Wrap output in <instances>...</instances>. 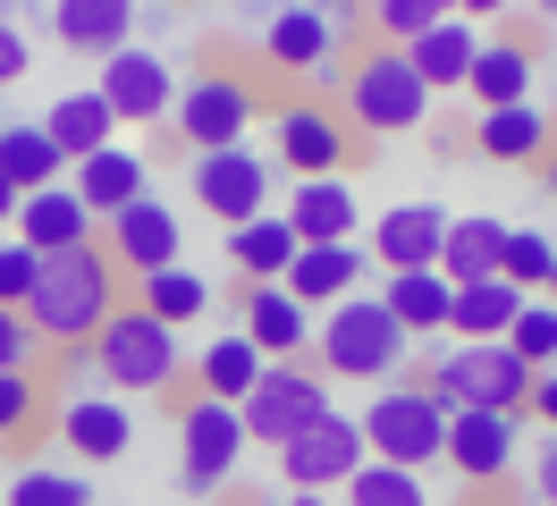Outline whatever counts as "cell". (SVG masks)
<instances>
[{
    "label": "cell",
    "mask_w": 557,
    "mask_h": 506,
    "mask_svg": "<svg viewBox=\"0 0 557 506\" xmlns=\"http://www.w3.org/2000/svg\"><path fill=\"white\" fill-rule=\"evenodd\" d=\"M406 346L414 337L397 330V312L381 296H347L321 312L313 330V363L321 380H355V388H397V371H406Z\"/></svg>",
    "instance_id": "1"
},
{
    "label": "cell",
    "mask_w": 557,
    "mask_h": 506,
    "mask_svg": "<svg viewBox=\"0 0 557 506\" xmlns=\"http://www.w3.org/2000/svg\"><path fill=\"white\" fill-rule=\"evenodd\" d=\"M110 245H85V254H51L35 279V304H26V321H35L42 346H94L110 330Z\"/></svg>",
    "instance_id": "2"
},
{
    "label": "cell",
    "mask_w": 557,
    "mask_h": 506,
    "mask_svg": "<svg viewBox=\"0 0 557 506\" xmlns=\"http://www.w3.org/2000/svg\"><path fill=\"white\" fill-rule=\"evenodd\" d=\"M532 380H541V371L523 363L507 337H498V346H456L448 337V346L431 355V380H422V388L448 405V414H532Z\"/></svg>",
    "instance_id": "3"
},
{
    "label": "cell",
    "mask_w": 557,
    "mask_h": 506,
    "mask_svg": "<svg viewBox=\"0 0 557 506\" xmlns=\"http://www.w3.org/2000/svg\"><path fill=\"white\" fill-rule=\"evenodd\" d=\"M363 447H372V465H397V472H422L448 456V405L414 388V380H397L381 397H363Z\"/></svg>",
    "instance_id": "4"
},
{
    "label": "cell",
    "mask_w": 557,
    "mask_h": 506,
    "mask_svg": "<svg viewBox=\"0 0 557 506\" xmlns=\"http://www.w3.org/2000/svg\"><path fill=\"white\" fill-rule=\"evenodd\" d=\"M94 363H102V388H119V397H161L177 380V363H186V346H177V330L152 321L144 304H119L110 330L94 337Z\"/></svg>",
    "instance_id": "5"
},
{
    "label": "cell",
    "mask_w": 557,
    "mask_h": 506,
    "mask_svg": "<svg viewBox=\"0 0 557 506\" xmlns=\"http://www.w3.org/2000/svg\"><path fill=\"white\" fill-rule=\"evenodd\" d=\"M347 127H363V135H406V127H422L431 119V85L414 76V60L406 51H388V42H372L363 60H347Z\"/></svg>",
    "instance_id": "6"
},
{
    "label": "cell",
    "mask_w": 557,
    "mask_h": 506,
    "mask_svg": "<svg viewBox=\"0 0 557 506\" xmlns=\"http://www.w3.org/2000/svg\"><path fill=\"white\" fill-rule=\"evenodd\" d=\"M177 414V490L195 506H211L228 481L245 472V414L237 405H211V397H195V405H170Z\"/></svg>",
    "instance_id": "7"
},
{
    "label": "cell",
    "mask_w": 557,
    "mask_h": 506,
    "mask_svg": "<svg viewBox=\"0 0 557 506\" xmlns=\"http://www.w3.org/2000/svg\"><path fill=\"white\" fill-rule=\"evenodd\" d=\"M237 414H245V439L278 456L287 439H305L321 414H330V380H321L313 363H271V371H262V388H253Z\"/></svg>",
    "instance_id": "8"
},
{
    "label": "cell",
    "mask_w": 557,
    "mask_h": 506,
    "mask_svg": "<svg viewBox=\"0 0 557 506\" xmlns=\"http://www.w3.org/2000/svg\"><path fill=\"white\" fill-rule=\"evenodd\" d=\"M186 195L203 202L211 220H228V229L271 220V161H262L253 144H237V152H195V161H186Z\"/></svg>",
    "instance_id": "9"
},
{
    "label": "cell",
    "mask_w": 557,
    "mask_h": 506,
    "mask_svg": "<svg viewBox=\"0 0 557 506\" xmlns=\"http://www.w3.org/2000/svg\"><path fill=\"white\" fill-rule=\"evenodd\" d=\"M363 465H372V447H363V422H355V414H338V405H330V414H321L305 439H287V447H278V472H287V490H321V498H330V490H347Z\"/></svg>",
    "instance_id": "10"
},
{
    "label": "cell",
    "mask_w": 557,
    "mask_h": 506,
    "mask_svg": "<svg viewBox=\"0 0 557 506\" xmlns=\"http://www.w3.org/2000/svg\"><path fill=\"white\" fill-rule=\"evenodd\" d=\"M94 94L110 101V119L119 127H161V119H177V67L161 60V51H144V42H127L119 60H102V76H94Z\"/></svg>",
    "instance_id": "11"
},
{
    "label": "cell",
    "mask_w": 557,
    "mask_h": 506,
    "mask_svg": "<svg viewBox=\"0 0 557 506\" xmlns=\"http://www.w3.org/2000/svg\"><path fill=\"white\" fill-rule=\"evenodd\" d=\"M355 26H363L355 9H271L262 17V60L278 76H313L321 85V67H338V34Z\"/></svg>",
    "instance_id": "12"
},
{
    "label": "cell",
    "mask_w": 557,
    "mask_h": 506,
    "mask_svg": "<svg viewBox=\"0 0 557 506\" xmlns=\"http://www.w3.org/2000/svg\"><path fill=\"white\" fill-rule=\"evenodd\" d=\"M271 144H278V161L296 169V186L305 177H347V161H355V127L338 110H321V101H287L271 119Z\"/></svg>",
    "instance_id": "13"
},
{
    "label": "cell",
    "mask_w": 557,
    "mask_h": 506,
    "mask_svg": "<svg viewBox=\"0 0 557 506\" xmlns=\"http://www.w3.org/2000/svg\"><path fill=\"white\" fill-rule=\"evenodd\" d=\"M253 110H262V94H253L245 76H195V85L177 94V135H186L195 152H237L245 127H253Z\"/></svg>",
    "instance_id": "14"
},
{
    "label": "cell",
    "mask_w": 557,
    "mask_h": 506,
    "mask_svg": "<svg viewBox=\"0 0 557 506\" xmlns=\"http://www.w3.org/2000/svg\"><path fill=\"white\" fill-rule=\"evenodd\" d=\"M440 245H448V211L440 202H397L372 220L363 254L381 262V279H406V270H440Z\"/></svg>",
    "instance_id": "15"
},
{
    "label": "cell",
    "mask_w": 557,
    "mask_h": 506,
    "mask_svg": "<svg viewBox=\"0 0 557 506\" xmlns=\"http://www.w3.org/2000/svg\"><path fill=\"white\" fill-rule=\"evenodd\" d=\"M17 245H35L42 262L51 254H85V245H102V220L85 211L76 186H42V195L17 202Z\"/></svg>",
    "instance_id": "16"
},
{
    "label": "cell",
    "mask_w": 557,
    "mask_h": 506,
    "mask_svg": "<svg viewBox=\"0 0 557 506\" xmlns=\"http://www.w3.org/2000/svg\"><path fill=\"white\" fill-rule=\"evenodd\" d=\"M237 330L271 355V363H305L313 355V330H321V312L313 304H296L287 287H245V312H237Z\"/></svg>",
    "instance_id": "17"
},
{
    "label": "cell",
    "mask_w": 557,
    "mask_h": 506,
    "mask_svg": "<svg viewBox=\"0 0 557 506\" xmlns=\"http://www.w3.org/2000/svg\"><path fill=\"white\" fill-rule=\"evenodd\" d=\"M523 447V414H448V465L465 481H507Z\"/></svg>",
    "instance_id": "18"
},
{
    "label": "cell",
    "mask_w": 557,
    "mask_h": 506,
    "mask_svg": "<svg viewBox=\"0 0 557 506\" xmlns=\"http://www.w3.org/2000/svg\"><path fill=\"white\" fill-rule=\"evenodd\" d=\"M102 245H110V262H119V270H136V279L170 270V262H177V202L144 195L136 211H119V220H110Z\"/></svg>",
    "instance_id": "19"
},
{
    "label": "cell",
    "mask_w": 557,
    "mask_h": 506,
    "mask_svg": "<svg viewBox=\"0 0 557 506\" xmlns=\"http://www.w3.org/2000/svg\"><path fill=\"white\" fill-rule=\"evenodd\" d=\"M465 144H473L482 161H549V152H557V119L541 110V101H516V110H482V119L465 127Z\"/></svg>",
    "instance_id": "20"
},
{
    "label": "cell",
    "mask_w": 557,
    "mask_h": 506,
    "mask_svg": "<svg viewBox=\"0 0 557 506\" xmlns=\"http://www.w3.org/2000/svg\"><path fill=\"white\" fill-rule=\"evenodd\" d=\"M363 270H372V254L363 245H305L296 254V270L278 279L296 304H313V312H330V304H347V296H363Z\"/></svg>",
    "instance_id": "21"
},
{
    "label": "cell",
    "mask_w": 557,
    "mask_h": 506,
    "mask_svg": "<svg viewBox=\"0 0 557 506\" xmlns=\"http://www.w3.org/2000/svg\"><path fill=\"white\" fill-rule=\"evenodd\" d=\"M287 229H296V245H355V229H363L355 186L347 177H305L287 195Z\"/></svg>",
    "instance_id": "22"
},
{
    "label": "cell",
    "mask_w": 557,
    "mask_h": 506,
    "mask_svg": "<svg viewBox=\"0 0 557 506\" xmlns=\"http://www.w3.org/2000/svg\"><path fill=\"white\" fill-rule=\"evenodd\" d=\"M60 439H69V456H85V465H119L136 447L127 397H69L60 405Z\"/></svg>",
    "instance_id": "23"
},
{
    "label": "cell",
    "mask_w": 557,
    "mask_h": 506,
    "mask_svg": "<svg viewBox=\"0 0 557 506\" xmlns=\"http://www.w3.org/2000/svg\"><path fill=\"white\" fill-rule=\"evenodd\" d=\"M69 186L85 195V211L110 229L119 211H136V202H144V152L110 144V152H94V161H76V169H69Z\"/></svg>",
    "instance_id": "24"
},
{
    "label": "cell",
    "mask_w": 557,
    "mask_h": 506,
    "mask_svg": "<svg viewBox=\"0 0 557 506\" xmlns=\"http://www.w3.org/2000/svg\"><path fill=\"white\" fill-rule=\"evenodd\" d=\"M523 304H532V296H523L516 279H482V287H456V312H448L456 346H498V337H516Z\"/></svg>",
    "instance_id": "25"
},
{
    "label": "cell",
    "mask_w": 557,
    "mask_h": 506,
    "mask_svg": "<svg viewBox=\"0 0 557 506\" xmlns=\"http://www.w3.org/2000/svg\"><path fill=\"white\" fill-rule=\"evenodd\" d=\"M262 371H271V355H262L245 330H220L203 355H195V380H203L211 405H245L253 388H262Z\"/></svg>",
    "instance_id": "26"
},
{
    "label": "cell",
    "mask_w": 557,
    "mask_h": 506,
    "mask_svg": "<svg viewBox=\"0 0 557 506\" xmlns=\"http://www.w3.org/2000/svg\"><path fill=\"white\" fill-rule=\"evenodd\" d=\"M42 26L60 34L69 51H85V60H119L127 34H136V9H119V0H60Z\"/></svg>",
    "instance_id": "27"
},
{
    "label": "cell",
    "mask_w": 557,
    "mask_h": 506,
    "mask_svg": "<svg viewBox=\"0 0 557 506\" xmlns=\"http://www.w3.org/2000/svg\"><path fill=\"white\" fill-rule=\"evenodd\" d=\"M296 229H287V211H271V220H245V229H228V262H237L245 287H278L287 270H296Z\"/></svg>",
    "instance_id": "28"
},
{
    "label": "cell",
    "mask_w": 557,
    "mask_h": 506,
    "mask_svg": "<svg viewBox=\"0 0 557 506\" xmlns=\"http://www.w3.org/2000/svg\"><path fill=\"white\" fill-rule=\"evenodd\" d=\"M440 279H448V287H482V279H507V220H448V245H440Z\"/></svg>",
    "instance_id": "29"
},
{
    "label": "cell",
    "mask_w": 557,
    "mask_h": 506,
    "mask_svg": "<svg viewBox=\"0 0 557 506\" xmlns=\"http://www.w3.org/2000/svg\"><path fill=\"white\" fill-rule=\"evenodd\" d=\"M406 60H414V76L431 94H465V85H473V60H482V34H473V17H448V26L422 34Z\"/></svg>",
    "instance_id": "30"
},
{
    "label": "cell",
    "mask_w": 557,
    "mask_h": 506,
    "mask_svg": "<svg viewBox=\"0 0 557 506\" xmlns=\"http://www.w3.org/2000/svg\"><path fill=\"white\" fill-rule=\"evenodd\" d=\"M110 127H119V119H110V101L94 94V85H85V94H60L51 110H42V135L69 152V169L94 161V152H110Z\"/></svg>",
    "instance_id": "31"
},
{
    "label": "cell",
    "mask_w": 557,
    "mask_h": 506,
    "mask_svg": "<svg viewBox=\"0 0 557 506\" xmlns=\"http://www.w3.org/2000/svg\"><path fill=\"white\" fill-rule=\"evenodd\" d=\"M0 177L17 186V195H42V186H69V152L35 127H0Z\"/></svg>",
    "instance_id": "32"
},
{
    "label": "cell",
    "mask_w": 557,
    "mask_h": 506,
    "mask_svg": "<svg viewBox=\"0 0 557 506\" xmlns=\"http://www.w3.org/2000/svg\"><path fill=\"white\" fill-rule=\"evenodd\" d=\"M465 101H473V110H516V101H532V51H523V42H482Z\"/></svg>",
    "instance_id": "33"
},
{
    "label": "cell",
    "mask_w": 557,
    "mask_h": 506,
    "mask_svg": "<svg viewBox=\"0 0 557 506\" xmlns=\"http://www.w3.org/2000/svg\"><path fill=\"white\" fill-rule=\"evenodd\" d=\"M381 304L397 312V330L414 337V330H448L456 287L440 279V270H406V279H381Z\"/></svg>",
    "instance_id": "34"
},
{
    "label": "cell",
    "mask_w": 557,
    "mask_h": 506,
    "mask_svg": "<svg viewBox=\"0 0 557 506\" xmlns=\"http://www.w3.org/2000/svg\"><path fill=\"white\" fill-rule=\"evenodd\" d=\"M136 304L152 312V321L186 330V321H203V312H211V279H203V270H186V262H170V270H152V279H136Z\"/></svg>",
    "instance_id": "35"
},
{
    "label": "cell",
    "mask_w": 557,
    "mask_h": 506,
    "mask_svg": "<svg viewBox=\"0 0 557 506\" xmlns=\"http://www.w3.org/2000/svg\"><path fill=\"white\" fill-rule=\"evenodd\" d=\"M363 17H372V34H381L388 51H414L431 26H448V9H440V0H381V9H363Z\"/></svg>",
    "instance_id": "36"
},
{
    "label": "cell",
    "mask_w": 557,
    "mask_h": 506,
    "mask_svg": "<svg viewBox=\"0 0 557 506\" xmlns=\"http://www.w3.org/2000/svg\"><path fill=\"white\" fill-rule=\"evenodd\" d=\"M338 498L347 506H431L422 498V472H397V465H363Z\"/></svg>",
    "instance_id": "37"
},
{
    "label": "cell",
    "mask_w": 557,
    "mask_h": 506,
    "mask_svg": "<svg viewBox=\"0 0 557 506\" xmlns=\"http://www.w3.org/2000/svg\"><path fill=\"white\" fill-rule=\"evenodd\" d=\"M507 279H516L523 296H549V279H557V245L541 229H507Z\"/></svg>",
    "instance_id": "38"
},
{
    "label": "cell",
    "mask_w": 557,
    "mask_h": 506,
    "mask_svg": "<svg viewBox=\"0 0 557 506\" xmlns=\"http://www.w3.org/2000/svg\"><path fill=\"white\" fill-rule=\"evenodd\" d=\"M9 506H94V490H85L76 472H60V465H26L9 481Z\"/></svg>",
    "instance_id": "39"
},
{
    "label": "cell",
    "mask_w": 557,
    "mask_h": 506,
    "mask_svg": "<svg viewBox=\"0 0 557 506\" xmlns=\"http://www.w3.org/2000/svg\"><path fill=\"white\" fill-rule=\"evenodd\" d=\"M507 346H516V355H523L532 371H557V304H549V296H532V304H523V321H516V337H507Z\"/></svg>",
    "instance_id": "40"
},
{
    "label": "cell",
    "mask_w": 557,
    "mask_h": 506,
    "mask_svg": "<svg viewBox=\"0 0 557 506\" xmlns=\"http://www.w3.org/2000/svg\"><path fill=\"white\" fill-rule=\"evenodd\" d=\"M35 279H42V254L9 236V245H0V304H9V312H26V304H35Z\"/></svg>",
    "instance_id": "41"
},
{
    "label": "cell",
    "mask_w": 557,
    "mask_h": 506,
    "mask_svg": "<svg viewBox=\"0 0 557 506\" xmlns=\"http://www.w3.org/2000/svg\"><path fill=\"white\" fill-rule=\"evenodd\" d=\"M42 414V388H35V371H0V439H17L26 422Z\"/></svg>",
    "instance_id": "42"
},
{
    "label": "cell",
    "mask_w": 557,
    "mask_h": 506,
    "mask_svg": "<svg viewBox=\"0 0 557 506\" xmlns=\"http://www.w3.org/2000/svg\"><path fill=\"white\" fill-rule=\"evenodd\" d=\"M35 321H26V312H9V304H0V371H35Z\"/></svg>",
    "instance_id": "43"
},
{
    "label": "cell",
    "mask_w": 557,
    "mask_h": 506,
    "mask_svg": "<svg viewBox=\"0 0 557 506\" xmlns=\"http://www.w3.org/2000/svg\"><path fill=\"white\" fill-rule=\"evenodd\" d=\"M26 67H35V51H26V26H17V17H0V85H17Z\"/></svg>",
    "instance_id": "44"
},
{
    "label": "cell",
    "mask_w": 557,
    "mask_h": 506,
    "mask_svg": "<svg viewBox=\"0 0 557 506\" xmlns=\"http://www.w3.org/2000/svg\"><path fill=\"white\" fill-rule=\"evenodd\" d=\"M532 490H541V506H557V431L541 439V456H532Z\"/></svg>",
    "instance_id": "45"
},
{
    "label": "cell",
    "mask_w": 557,
    "mask_h": 506,
    "mask_svg": "<svg viewBox=\"0 0 557 506\" xmlns=\"http://www.w3.org/2000/svg\"><path fill=\"white\" fill-rule=\"evenodd\" d=\"M532 414L557 431V371H541V380H532Z\"/></svg>",
    "instance_id": "46"
},
{
    "label": "cell",
    "mask_w": 557,
    "mask_h": 506,
    "mask_svg": "<svg viewBox=\"0 0 557 506\" xmlns=\"http://www.w3.org/2000/svg\"><path fill=\"white\" fill-rule=\"evenodd\" d=\"M17 202H26V195H17L9 177H0V229H17Z\"/></svg>",
    "instance_id": "47"
},
{
    "label": "cell",
    "mask_w": 557,
    "mask_h": 506,
    "mask_svg": "<svg viewBox=\"0 0 557 506\" xmlns=\"http://www.w3.org/2000/svg\"><path fill=\"white\" fill-rule=\"evenodd\" d=\"M287 506H347V498H321V490H287Z\"/></svg>",
    "instance_id": "48"
},
{
    "label": "cell",
    "mask_w": 557,
    "mask_h": 506,
    "mask_svg": "<svg viewBox=\"0 0 557 506\" xmlns=\"http://www.w3.org/2000/svg\"><path fill=\"white\" fill-rule=\"evenodd\" d=\"M541 169H549V195H557V152H549V161H541Z\"/></svg>",
    "instance_id": "49"
},
{
    "label": "cell",
    "mask_w": 557,
    "mask_h": 506,
    "mask_svg": "<svg viewBox=\"0 0 557 506\" xmlns=\"http://www.w3.org/2000/svg\"><path fill=\"white\" fill-rule=\"evenodd\" d=\"M549 304H557V279H549Z\"/></svg>",
    "instance_id": "50"
},
{
    "label": "cell",
    "mask_w": 557,
    "mask_h": 506,
    "mask_svg": "<svg viewBox=\"0 0 557 506\" xmlns=\"http://www.w3.org/2000/svg\"><path fill=\"white\" fill-rule=\"evenodd\" d=\"M0 127H9V110H0Z\"/></svg>",
    "instance_id": "51"
}]
</instances>
